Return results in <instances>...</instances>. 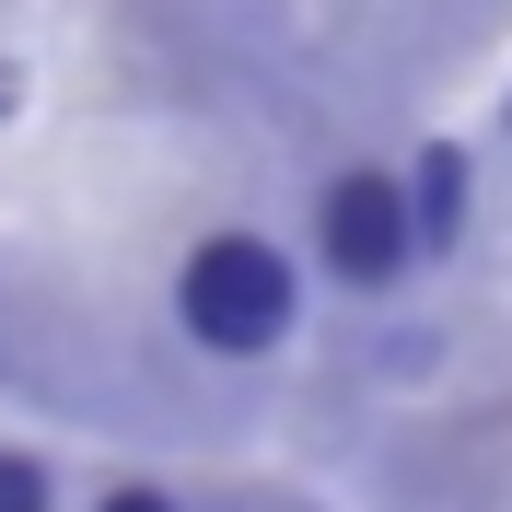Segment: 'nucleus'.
I'll list each match as a JSON object with an SVG mask.
<instances>
[{
	"mask_svg": "<svg viewBox=\"0 0 512 512\" xmlns=\"http://www.w3.org/2000/svg\"><path fill=\"white\" fill-rule=\"evenodd\" d=\"M315 245H326V268H338L350 291H384V280L419 256V233H408V187H396L384 163L326 175V198H315Z\"/></svg>",
	"mask_w": 512,
	"mask_h": 512,
	"instance_id": "2",
	"label": "nucleus"
},
{
	"mask_svg": "<svg viewBox=\"0 0 512 512\" xmlns=\"http://www.w3.org/2000/svg\"><path fill=\"white\" fill-rule=\"evenodd\" d=\"M291 256L268 245V233H210V245L175 268V315H187V338L198 350H233V361H256V350H280L291 338Z\"/></svg>",
	"mask_w": 512,
	"mask_h": 512,
	"instance_id": "1",
	"label": "nucleus"
},
{
	"mask_svg": "<svg viewBox=\"0 0 512 512\" xmlns=\"http://www.w3.org/2000/svg\"><path fill=\"white\" fill-rule=\"evenodd\" d=\"M0 512H47V466L35 454H0Z\"/></svg>",
	"mask_w": 512,
	"mask_h": 512,
	"instance_id": "4",
	"label": "nucleus"
},
{
	"mask_svg": "<svg viewBox=\"0 0 512 512\" xmlns=\"http://www.w3.org/2000/svg\"><path fill=\"white\" fill-rule=\"evenodd\" d=\"M94 512H175V501H163V489H105Z\"/></svg>",
	"mask_w": 512,
	"mask_h": 512,
	"instance_id": "5",
	"label": "nucleus"
},
{
	"mask_svg": "<svg viewBox=\"0 0 512 512\" xmlns=\"http://www.w3.org/2000/svg\"><path fill=\"white\" fill-rule=\"evenodd\" d=\"M396 187H408V233L419 245H454L466 233V152H419Z\"/></svg>",
	"mask_w": 512,
	"mask_h": 512,
	"instance_id": "3",
	"label": "nucleus"
}]
</instances>
